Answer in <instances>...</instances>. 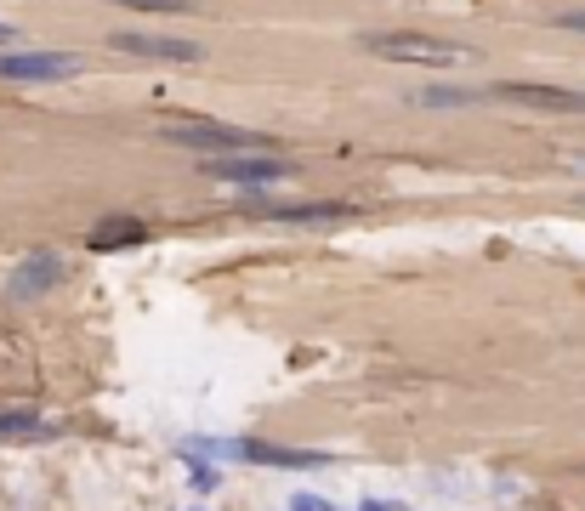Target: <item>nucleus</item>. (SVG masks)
<instances>
[{"label": "nucleus", "mask_w": 585, "mask_h": 511, "mask_svg": "<svg viewBox=\"0 0 585 511\" xmlns=\"http://www.w3.org/2000/svg\"><path fill=\"white\" fill-rule=\"evenodd\" d=\"M375 57L387 63H421V69H461L472 63V46H455V40H432V35H404V29H387V35H364Z\"/></svg>", "instance_id": "obj_1"}, {"label": "nucleus", "mask_w": 585, "mask_h": 511, "mask_svg": "<svg viewBox=\"0 0 585 511\" xmlns=\"http://www.w3.org/2000/svg\"><path fill=\"white\" fill-rule=\"evenodd\" d=\"M568 159H574V165H585V154H568Z\"/></svg>", "instance_id": "obj_16"}, {"label": "nucleus", "mask_w": 585, "mask_h": 511, "mask_svg": "<svg viewBox=\"0 0 585 511\" xmlns=\"http://www.w3.org/2000/svg\"><path fill=\"white\" fill-rule=\"evenodd\" d=\"M239 455H250V460H273V466H319V455H290V449H262V443H245Z\"/></svg>", "instance_id": "obj_10"}, {"label": "nucleus", "mask_w": 585, "mask_h": 511, "mask_svg": "<svg viewBox=\"0 0 585 511\" xmlns=\"http://www.w3.org/2000/svg\"><path fill=\"white\" fill-rule=\"evenodd\" d=\"M262 216H273V222H336V216H347V205H279V211Z\"/></svg>", "instance_id": "obj_8"}, {"label": "nucleus", "mask_w": 585, "mask_h": 511, "mask_svg": "<svg viewBox=\"0 0 585 511\" xmlns=\"http://www.w3.org/2000/svg\"><path fill=\"white\" fill-rule=\"evenodd\" d=\"M120 6H137V12H171V18L194 12V0H120Z\"/></svg>", "instance_id": "obj_11"}, {"label": "nucleus", "mask_w": 585, "mask_h": 511, "mask_svg": "<svg viewBox=\"0 0 585 511\" xmlns=\"http://www.w3.org/2000/svg\"><path fill=\"white\" fill-rule=\"evenodd\" d=\"M137 222H125V228H97V233H91V239H97V245H125V239H137Z\"/></svg>", "instance_id": "obj_12"}, {"label": "nucleus", "mask_w": 585, "mask_h": 511, "mask_svg": "<svg viewBox=\"0 0 585 511\" xmlns=\"http://www.w3.org/2000/svg\"><path fill=\"white\" fill-rule=\"evenodd\" d=\"M57 279H63L57 256H29V262H23V273L6 284V296H12V301H29V296H40L46 284H57Z\"/></svg>", "instance_id": "obj_7"}, {"label": "nucleus", "mask_w": 585, "mask_h": 511, "mask_svg": "<svg viewBox=\"0 0 585 511\" xmlns=\"http://www.w3.org/2000/svg\"><path fill=\"white\" fill-rule=\"evenodd\" d=\"M171 142H188V148H211V154H250V148H267L256 131H233V125H216V120H177L165 125Z\"/></svg>", "instance_id": "obj_3"}, {"label": "nucleus", "mask_w": 585, "mask_h": 511, "mask_svg": "<svg viewBox=\"0 0 585 511\" xmlns=\"http://www.w3.org/2000/svg\"><path fill=\"white\" fill-rule=\"evenodd\" d=\"M114 46L131 57H154V63H199V46L194 40H165V35H131V29H120L114 35Z\"/></svg>", "instance_id": "obj_6"}, {"label": "nucleus", "mask_w": 585, "mask_h": 511, "mask_svg": "<svg viewBox=\"0 0 585 511\" xmlns=\"http://www.w3.org/2000/svg\"><path fill=\"white\" fill-rule=\"evenodd\" d=\"M500 103H523V108H546V114H585V91L574 86H540V80H506L495 86Z\"/></svg>", "instance_id": "obj_5"}, {"label": "nucleus", "mask_w": 585, "mask_h": 511, "mask_svg": "<svg viewBox=\"0 0 585 511\" xmlns=\"http://www.w3.org/2000/svg\"><path fill=\"white\" fill-rule=\"evenodd\" d=\"M557 29H574V35H585V12H563V18H557Z\"/></svg>", "instance_id": "obj_14"}, {"label": "nucleus", "mask_w": 585, "mask_h": 511, "mask_svg": "<svg viewBox=\"0 0 585 511\" xmlns=\"http://www.w3.org/2000/svg\"><path fill=\"white\" fill-rule=\"evenodd\" d=\"M364 511H392V506H364Z\"/></svg>", "instance_id": "obj_17"}, {"label": "nucleus", "mask_w": 585, "mask_h": 511, "mask_svg": "<svg viewBox=\"0 0 585 511\" xmlns=\"http://www.w3.org/2000/svg\"><path fill=\"white\" fill-rule=\"evenodd\" d=\"M205 177L216 182H239V188H267V182H284L290 177V165L262 148H250V154H211L205 159Z\"/></svg>", "instance_id": "obj_2"}, {"label": "nucleus", "mask_w": 585, "mask_h": 511, "mask_svg": "<svg viewBox=\"0 0 585 511\" xmlns=\"http://www.w3.org/2000/svg\"><path fill=\"white\" fill-rule=\"evenodd\" d=\"M0 46H18V29L12 23H0Z\"/></svg>", "instance_id": "obj_15"}, {"label": "nucleus", "mask_w": 585, "mask_h": 511, "mask_svg": "<svg viewBox=\"0 0 585 511\" xmlns=\"http://www.w3.org/2000/svg\"><path fill=\"white\" fill-rule=\"evenodd\" d=\"M69 74H80L74 52H18V46L0 52V80H69Z\"/></svg>", "instance_id": "obj_4"}, {"label": "nucleus", "mask_w": 585, "mask_h": 511, "mask_svg": "<svg viewBox=\"0 0 585 511\" xmlns=\"http://www.w3.org/2000/svg\"><path fill=\"white\" fill-rule=\"evenodd\" d=\"M421 103L426 108H466V103H478V91H466V86H432V91H421Z\"/></svg>", "instance_id": "obj_9"}, {"label": "nucleus", "mask_w": 585, "mask_h": 511, "mask_svg": "<svg viewBox=\"0 0 585 511\" xmlns=\"http://www.w3.org/2000/svg\"><path fill=\"white\" fill-rule=\"evenodd\" d=\"M0 432H46L40 421H23V415H0Z\"/></svg>", "instance_id": "obj_13"}]
</instances>
